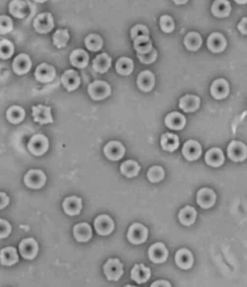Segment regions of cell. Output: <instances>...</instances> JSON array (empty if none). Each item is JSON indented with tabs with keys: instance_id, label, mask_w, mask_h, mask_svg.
Segmentation results:
<instances>
[{
	"instance_id": "cb8c5ba5",
	"label": "cell",
	"mask_w": 247,
	"mask_h": 287,
	"mask_svg": "<svg viewBox=\"0 0 247 287\" xmlns=\"http://www.w3.org/2000/svg\"><path fill=\"white\" fill-rule=\"evenodd\" d=\"M70 61L72 65L78 68H84L87 67L90 61V56L85 50L77 49L73 50L70 55Z\"/></svg>"
},
{
	"instance_id": "ee69618b",
	"label": "cell",
	"mask_w": 247,
	"mask_h": 287,
	"mask_svg": "<svg viewBox=\"0 0 247 287\" xmlns=\"http://www.w3.org/2000/svg\"><path fill=\"white\" fill-rule=\"evenodd\" d=\"M13 30V22L7 15H0V33L7 34Z\"/></svg>"
},
{
	"instance_id": "8d00e7d4",
	"label": "cell",
	"mask_w": 247,
	"mask_h": 287,
	"mask_svg": "<svg viewBox=\"0 0 247 287\" xmlns=\"http://www.w3.org/2000/svg\"><path fill=\"white\" fill-rule=\"evenodd\" d=\"M26 10H27V4L25 1L14 0L9 4V11L15 18H25Z\"/></svg>"
},
{
	"instance_id": "83f0119b",
	"label": "cell",
	"mask_w": 247,
	"mask_h": 287,
	"mask_svg": "<svg viewBox=\"0 0 247 287\" xmlns=\"http://www.w3.org/2000/svg\"><path fill=\"white\" fill-rule=\"evenodd\" d=\"M19 260L17 250L15 248L8 247L2 249L0 252V262L1 265L11 266L14 264L17 263Z\"/></svg>"
},
{
	"instance_id": "8fae6325",
	"label": "cell",
	"mask_w": 247,
	"mask_h": 287,
	"mask_svg": "<svg viewBox=\"0 0 247 287\" xmlns=\"http://www.w3.org/2000/svg\"><path fill=\"white\" fill-rule=\"evenodd\" d=\"M34 75L39 82H51L56 76V70L53 66L44 63L36 67Z\"/></svg>"
},
{
	"instance_id": "d4e9b609",
	"label": "cell",
	"mask_w": 247,
	"mask_h": 287,
	"mask_svg": "<svg viewBox=\"0 0 247 287\" xmlns=\"http://www.w3.org/2000/svg\"><path fill=\"white\" fill-rule=\"evenodd\" d=\"M165 125L173 130H182L185 127V116L178 112L169 113L165 119Z\"/></svg>"
},
{
	"instance_id": "681fc988",
	"label": "cell",
	"mask_w": 247,
	"mask_h": 287,
	"mask_svg": "<svg viewBox=\"0 0 247 287\" xmlns=\"http://www.w3.org/2000/svg\"><path fill=\"white\" fill-rule=\"evenodd\" d=\"M9 201L10 199L5 193L0 192V210L5 208L8 205Z\"/></svg>"
},
{
	"instance_id": "d590c367",
	"label": "cell",
	"mask_w": 247,
	"mask_h": 287,
	"mask_svg": "<svg viewBox=\"0 0 247 287\" xmlns=\"http://www.w3.org/2000/svg\"><path fill=\"white\" fill-rule=\"evenodd\" d=\"M196 211L195 209L191 206L185 207L181 210L179 214V219L181 223L185 225H191L195 222Z\"/></svg>"
},
{
	"instance_id": "5b68a950",
	"label": "cell",
	"mask_w": 247,
	"mask_h": 287,
	"mask_svg": "<svg viewBox=\"0 0 247 287\" xmlns=\"http://www.w3.org/2000/svg\"><path fill=\"white\" fill-rule=\"evenodd\" d=\"M104 273L109 281L117 282L124 274L123 264L118 259H109L104 265Z\"/></svg>"
},
{
	"instance_id": "d6a6232c",
	"label": "cell",
	"mask_w": 247,
	"mask_h": 287,
	"mask_svg": "<svg viewBox=\"0 0 247 287\" xmlns=\"http://www.w3.org/2000/svg\"><path fill=\"white\" fill-rule=\"evenodd\" d=\"M161 146L165 151L174 152L179 147V139L177 135L166 133L161 137Z\"/></svg>"
},
{
	"instance_id": "9a60e30c",
	"label": "cell",
	"mask_w": 247,
	"mask_h": 287,
	"mask_svg": "<svg viewBox=\"0 0 247 287\" xmlns=\"http://www.w3.org/2000/svg\"><path fill=\"white\" fill-rule=\"evenodd\" d=\"M61 81L67 92H72L78 88L81 84V78L78 72L70 69L64 72L61 77Z\"/></svg>"
},
{
	"instance_id": "f6af8a7d",
	"label": "cell",
	"mask_w": 247,
	"mask_h": 287,
	"mask_svg": "<svg viewBox=\"0 0 247 287\" xmlns=\"http://www.w3.org/2000/svg\"><path fill=\"white\" fill-rule=\"evenodd\" d=\"M159 25L162 32L165 33H171L175 29L174 21L169 15H162L159 20Z\"/></svg>"
},
{
	"instance_id": "4fadbf2b",
	"label": "cell",
	"mask_w": 247,
	"mask_h": 287,
	"mask_svg": "<svg viewBox=\"0 0 247 287\" xmlns=\"http://www.w3.org/2000/svg\"><path fill=\"white\" fill-rule=\"evenodd\" d=\"M94 227L98 234L106 236L113 232L115 228V224L110 216L102 215L95 219Z\"/></svg>"
},
{
	"instance_id": "9c48e42d",
	"label": "cell",
	"mask_w": 247,
	"mask_h": 287,
	"mask_svg": "<svg viewBox=\"0 0 247 287\" xmlns=\"http://www.w3.org/2000/svg\"><path fill=\"white\" fill-rule=\"evenodd\" d=\"M20 253L24 258L32 260L36 257L39 250L37 242L33 238L24 239L20 244Z\"/></svg>"
},
{
	"instance_id": "816d5d0a",
	"label": "cell",
	"mask_w": 247,
	"mask_h": 287,
	"mask_svg": "<svg viewBox=\"0 0 247 287\" xmlns=\"http://www.w3.org/2000/svg\"><path fill=\"white\" fill-rule=\"evenodd\" d=\"M151 287H172L169 282L167 281H156L151 285Z\"/></svg>"
},
{
	"instance_id": "277c9868",
	"label": "cell",
	"mask_w": 247,
	"mask_h": 287,
	"mask_svg": "<svg viewBox=\"0 0 247 287\" xmlns=\"http://www.w3.org/2000/svg\"><path fill=\"white\" fill-rule=\"evenodd\" d=\"M32 116L33 117V121L38 123L39 125H45V124L53 123V118L52 116L51 107H47L42 104L32 107Z\"/></svg>"
},
{
	"instance_id": "1f68e13d",
	"label": "cell",
	"mask_w": 247,
	"mask_h": 287,
	"mask_svg": "<svg viewBox=\"0 0 247 287\" xmlns=\"http://www.w3.org/2000/svg\"><path fill=\"white\" fill-rule=\"evenodd\" d=\"M26 117V111L21 106L13 105L9 107L6 113V118L9 122L18 124L24 121Z\"/></svg>"
},
{
	"instance_id": "484cf974",
	"label": "cell",
	"mask_w": 247,
	"mask_h": 287,
	"mask_svg": "<svg viewBox=\"0 0 247 287\" xmlns=\"http://www.w3.org/2000/svg\"><path fill=\"white\" fill-rule=\"evenodd\" d=\"M150 276L151 271L150 268L144 266L143 264L135 265L130 273L131 279L139 285L147 282L150 279Z\"/></svg>"
},
{
	"instance_id": "60d3db41",
	"label": "cell",
	"mask_w": 247,
	"mask_h": 287,
	"mask_svg": "<svg viewBox=\"0 0 247 287\" xmlns=\"http://www.w3.org/2000/svg\"><path fill=\"white\" fill-rule=\"evenodd\" d=\"M86 47L89 50L92 52H97L102 49L103 46V40L99 35L96 33H91L86 37Z\"/></svg>"
},
{
	"instance_id": "c3c4849f",
	"label": "cell",
	"mask_w": 247,
	"mask_h": 287,
	"mask_svg": "<svg viewBox=\"0 0 247 287\" xmlns=\"http://www.w3.org/2000/svg\"><path fill=\"white\" fill-rule=\"evenodd\" d=\"M12 227L7 221L0 219V239H4L11 233Z\"/></svg>"
},
{
	"instance_id": "7a4b0ae2",
	"label": "cell",
	"mask_w": 247,
	"mask_h": 287,
	"mask_svg": "<svg viewBox=\"0 0 247 287\" xmlns=\"http://www.w3.org/2000/svg\"><path fill=\"white\" fill-rule=\"evenodd\" d=\"M49 139L45 135H33L28 144V149L33 156H41L47 153L49 149Z\"/></svg>"
},
{
	"instance_id": "db71d44e",
	"label": "cell",
	"mask_w": 247,
	"mask_h": 287,
	"mask_svg": "<svg viewBox=\"0 0 247 287\" xmlns=\"http://www.w3.org/2000/svg\"><path fill=\"white\" fill-rule=\"evenodd\" d=\"M124 287H136L131 286V285H126V286Z\"/></svg>"
},
{
	"instance_id": "603a6c76",
	"label": "cell",
	"mask_w": 247,
	"mask_h": 287,
	"mask_svg": "<svg viewBox=\"0 0 247 287\" xmlns=\"http://www.w3.org/2000/svg\"><path fill=\"white\" fill-rule=\"evenodd\" d=\"M176 262L179 268L182 269H189L194 263V257L189 250L181 249L176 253Z\"/></svg>"
},
{
	"instance_id": "f35d334b",
	"label": "cell",
	"mask_w": 247,
	"mask_h": 287,
	"mask_svg": "<svg viewBox=\"0 0 247 287\" xmlns=\"http://www.w3.org/2000/svg\"><path fill=\"white\" fill-rule=\"evenodd\" d=\"M116 70L120 75L128 76L133 70V63L128 58H121L116 63Z\"/></svg>"
},
{
	"instance_id": "ac0fdd59",
	"label": "cell",
	"mask_w": 247,
	"mask_h": 287,
	"mask_svg": "<svg viewBox=\"0 0 247 287\" xmlns=\"http://www.w3.org/2000/svg\"><path fill=\"white\" fill-rule=\"evenodd\" d=\"M197 203L201 208L208 209L212 208L216 203V195L210 189L203 188L197 193Z\"/></svg>"
},
{
	"instance_id": "30bf717a",
	"label": "cell",
	"mask_w": 247,
	"mask_h": 287,
	"mask_svg": "<svg viewBox=\"0 0 247 287\" xmlns=\"http://www.w3.org/2000/svg\"><path fill=\"white\" fill-rule=\"evenodd\" d=\"M125 153V147L121 142L116 141L108 142L104 148V155L112 161L119 160L124 156Z\"/></svg>"
},
{
	"instance_id": "e575fe53",
	"label": "cell",
	"mask_w": 247,
	"mask_h": 287,
	"mask_svg": "<svg viewBox=\"0 0 247 287\" xmlns=\"http://www.w3.org/2000/svg\"><path fill=\"white\" fill-rule=\"evenodd\" d=\"M133 47L137 54L145 55L153 49V43L149 36H139L134 40Z\"/></svg>"
},
{
	"instance_id": "74e56055",
	"label": "cell",
	"mask_w": 247,
	"mask_h": 287,
	"mask_svg": "<svg viewBox=\"0 0 247 287\" xmlns=\"http://www.w3.org/2000/svg\"><path fill=\"white\" fill-rule=\"evenodd\" d=\"M69 39H70V34L67 29H58L52 36L54 45L58 49L66 47Z\"/></svg>"
},
{
	"instance_id": "52a82bcc",
	"label": "cell",
	"mask_w": 247,
	"mask_h": 287,
	"mask_svg": "<svg viewBox=\"0 0 247 287\" xmlns=\"http://www.w3.org/2000/svg\"><path fill=\"white\" fill-rule=\"evenodd\" d=\"M148 230L140 223H134L130 227L128 232V240L133 245H140L147 240Z\"/></svg>"
},
{
	"instance_id": "4316f807",
	"label": "cell",
	"mask_w": 247,
	"mask_h": 287,
	"mask_svg": "<svg viewBox=\"0 0 247 287\" xmlns=\"http://www.w3.org/2000/svg\"><path fill=\"white\" fill-rule=\"evenodd\" d=\"M225 157L220 149L215 147L207 152L205 155V162L210 166L219 167L223 164Z\"/></svg>"
},
{
	"instance_id": "7402d4cb",
	"label": "cell",
	"mask_w": 247,
	"mask_h": 287,
	"mask_svg": "<svg viewBox=\"0 0 247 287\" xmlns=\"http://www.w3.org/2000/svg\"><path fill=\"white\" fill-rule=\"evenodd\" d=\"M200 105V98L195 95H187L179 101V107L185 113H192Z\"/></svg>"
},
{
	"instance_id": "4dcf8cb0",
	"label": "cell",
	"mask_w": 247,
	"mask_h": 287,
	"mask_svg": "<svg viewBox=\"0 0 247 287\" xmlns=\"http://www.w3.org/2000/svg\"><path fill=\"white\" fill-rule=\"evenodd\" d=\"M112 59L107 54L97 55L93 61V68L99 73H104L111 67Z\"/></svg>"
},
{
	"instance_id": "f1b7e54d",
	"label": "cell",
	"mask_w": 247,
	"mask_h": 287,
	"mask_svg": "<svg viewBox=\"0 0 247 287\" xmlns=\"http://www.w3.org/2000/svg\"><path fill=\"white\" fill-rule=\"evenodd\" d=\"M73 234L76 240L80 242H88L92 238V230L90 224L81 223L75 225Z\"/></svg>"
},
{
	"instance_id": "7bdbcfd3",
	"label": "cell",
	"mask_w": 247,
	"mask_h": 287,
	"mask_svg": "<svg viewBox=\"0 0 247 287\" xmlns=\"http://www.w3.org/2000/svg\"><path fill=\"white\" fill-rule=\"evenodd\" d=\"M165 171L160 166H153L149 170L147 177L151 182H159L164 179Z\"/></svg>"
},
{
	"instance_id": "f546056e",
	"label": "cell",
	"mask_w": 247,
	"mask_h": 287,
	"mask_svg": "<svg viewBox=\"0 0 247 287\" xmlns=\"http://www.w3.org/2000/svg\"><path fill=\"white\" fill-rule=\"evenodd\" d=\"M211 11L217 18H226L231 13V4L226 0H217L213 3Z\"/></svg>"
},
{
	"instance_id": "ffe728a7",
	"label": "cell",
	"mask_w": 247,
	"mask_h": 287,
	"mask_svg": "<svg viewBox=\"0 0 247 287\" xmlns=\"http://www.w3.org/2000/svg\"><path fill=\"white\" fill-rule=\"evenodd\" d=\"M155 84L154 75L150 70H144L139 73L137 78L138 87L142 91L149 92L154 88Z\"/></svg>"
},
{
	"instance_id": "836d02e7",
	"label": "cell",
	"mask_w": 247,
	"mask_h": 287,
	"mask_svg": "<svg viewBox=\"0 0 247 287\" xmlns=\"http://www.w3.org/2000/svg\"><path fill=\"white\" fill-rule=\"evenodd\" d=\"M184 44L190 51H197L202 44V36L196 32H189L184 38Z\"/></svg>"
},
{
	"instance_id": "5bb4252c",
	"label": "cell",
	"mask_w": 247,
	"mask_h": 287,
	"mask_svg": "<svg viewBox=\"0 0 247 287\" xmlns=\"http://www.w3.org/2000/svg\"><path fill=\"white\" fill-rule=\"evenodd\" d=\"M228 83L224 78L216 80L210 87V93L216 99H225L229 95Z\"/></svg>"
},
{
	"instance_id": "e0dca14e",
	"label": "cell",
	"mask_w": 247,
	"mask_h": 287,
	"mask_svg": "<svg viewBox=\"0 0 247 287\" xmlns=\"http://www.w3.org/2000/svg\"><path fill=\"white\" fill-rule=\"evenodd\" d=\"M202 152L200 144L194 140L187 141L182 150L183 156L188 161L197 159L202 155Z\"/></svg>"
},
{
	"instance_id": "44dd1931",
	"label": "cell",
	"mask_w": 247,
	"mask_h": 287,
	"mask_svg": "<svg viewBox=\"0 0 247 287\" xmlns=\"http://www.w3.org/2000/svg\"><path fill=\"white\" fill-rule=\"evenodd\" d=\"M64 211L68 216H73L78 215L82 209V200L76 196L66 198L62 204Z\"/></svg>"
},
{
	"instance_id": "b9f144b4",
	"label": "cell",
	"mask_w": 247,
	"mask_h": 287,
	"mask_svg": "<svg viewBox=\"0 0 247 287\" xmlns=\"http://www.w3.org/2000/svg\"><path fill=\"white\" fill-rule=\"evenodd\" d=\"M15 47L13 42L8 39H1L0 41V58L7 60L13 56Z\"/></svg>"
},
{
	"instance_id": "ba28073f",
	"label": "cell",
	"mask_w": 247,
	"mask_h": 287,
	"mask_svg": "<svg viewBox=\"0 0 247 287\" xmlns=\"http://www.w3.org/2000/svg\"><path fill=\"white\" fill-rule=\"evenodd\" d=\"M228 156L234 162H242L247 158L246 145L238 141H233L228 147Z\"/></svg>"
},
{
	"instance_id": "f907efd6",
	"label": "cell",
	"mask_w": 247,
	"mask_h": 287,
	"mask_svg": "<svg viewBox=\"0 0 247 287\" xmlns=\"http://www.w3.org/2000/svg\"><path fill=\"white\" fill-rule=\"evenodd\" d=\"M247 18H244L242 20V21L239 23V25H238V29H239V30L240 31L241 33L244 35L247 34Z\"/></svg>"
},
{
	"instance_id": "ab89813d",
	"label": "cell",
	"mask_w": 247,
	"mask_h": 287,
	"mask_svg": "<svg viewBox=\"0 0 247 287\" xmlns=\"http://www.w3.org/2000/svg\"><path fill=\"white\" fill-rule=\"evenodd\" d=\"M141 167L137 162L134 160H127L123 162L121 166V171L123 174L128 178L134 177L139 173Z\"/></svg>"
},
{
	"instance_id": "8992f818",
	"label": "cell",
	"mask_w": 247,
	"mask_h": 287,
	"mask_svg": "<svg viewBox=\"0 0 247 287\" xmlns=\"http://www.w3.org/2000/svg\"><path fill=\"white\" fill-rule=\"evenodd\" d=\"M46 175L41 170H30L24 176V183L31 189L41 188L46 182Z\"/></svg>"
},
{
	"instance_id": "3957f363",
	"label": "cell",
	"mask_w": 247,
	"mask_h": 287,
	"mask_svg": "<svg viewBox=\"0 0 247 287\" xmlns=\"http://www.w3.org/2000/svg\"><path fill=\"white\" fill-rule=\"evenodd\" d=\"M55 27L53 17L50 13L39 14L33 21V28L39 33H47Z\"/></svg>"
},
{
	"instance_id": "6da1fadb",
	"label": "cell",
	"mask_w": 247,
	"mask_h": 287,
	"mask_svg": "<svg viewBox=\"0 0 247 287\" xmlns=\"http://www.w3.org/2000/svg\"><path fill=\"white\" fill-rule=\"evenodd\" d=\"M88 93L93 100H102L111 94V87L107 82L96 80L89 85Z\"/></svg>"
},
{
	"instance_id": "7dc6e473",
	"label": "cell",
	"mask_w": 247,
	"mask_h": 287,
	"mask_svg": "<svg viewBox=\"0 0 247 287\" xmlns=\"http://www.w3.org/2000/svg\"><path fill=\"white\" fill-rule=\"evenodd\" d=\"M138 58L141 63L144 64H151L156 61L157 58V52L154 47H153L149 53L145 54V55H139L137 54Z\"/></svg>"
},
{
	"instance_id": "bcb514c9",
	"label": "cell",
	"mask_w": 247,
	"mask_h": 287,
	"mask_svg": "<svg viewBox=\"0 0 247 287\" xmlns=\"http://www.w3.org/2000/svg\"><path fill=\"white\" fill-rule=\"evenodd\" d=\"M130 36H131V39L134 41L139 36H150V31L147 26L139 24L132 28L130 30Z\"/></svg>"
},
{
	"instance_id": "2e32d148",
	"label": "cell",
	"mask_w": 247,
	"mask_h": 287,
	"mask_svg": "<svg viewBox=\"0 0 247 287\" xmlns=\"http://www.w3.org/2000/svg\"><path fill=\"white\" fill-rule=\"evenodd\" d=\"M149 257L154 263H162L168 258V251L165 245L160 242L152 245L149 249Z\"/></svg>"
},
{
	"instance_id": "d6986e66",
	"label": "cell",
	"mask_w": 247,
	"mask_h": 287,
	"mask_svg": "<svg viewBox=\"0 0 247 287\" xmlns=\"http://www.w3.org/2000/svg\"><path fill=\"white\" fill-rule=\"evenodd\" d=\"M207 44L210 51L214 53H219L225 50L227 46V41L223 35L218 32H215L210 35Z\"/></svg>"
},
{
	"instance_id": "7c38bea8",
	"label": "cell",
	"mask_w": 247,
	"mask_h": 287,
	"mask_svg": "<svg viewBox=\"0 0 247 287\" xmlns=\"http://www.w3.org/2000/svg\"><path fill=\"white\" fill-rule=\"evenodd\" d=\"M31 66V60L27 54H20L14 59L13 63V71L18 76L29 73Z\"/></svg>"
},
{
	"instance_id": "f5cc1de1",
	"label": "cell",
	"mask_w": 247,
	"mask_h": 287,
	"mask_svg": "<svg viewBox=\"0 0 247 287\" xmlns=\"http://www.w3.org/2000/svg\"><path fill=\"white\" fill-rule=\"evenodd\" d=\"M176 4H185V3L187 2V1H175Z\"/></svg>"
}]
</instances>
